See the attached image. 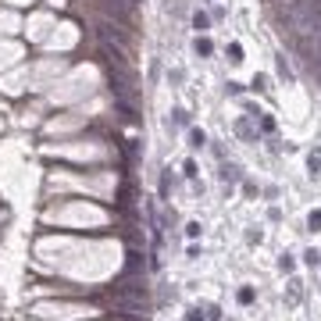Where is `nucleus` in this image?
Listing matches in <instances>:
<instances>
[{
  "label": "nucleus",
  "mask_w": 321,
  "mask_h": 321,
  "mask_svg": "<svg viewBox=\"0 0 321 321\" xmlns=\"http://www.w3.org/2000/svg\"><path fill=\"white\" fill-rule=\"evenodd\" d=\"M189 143H193V146H204V143H207V136L200 132V129H193V132H189Z\"/></svg>",
  "instance_id": "obj_3"
},
{
  "label": "nucleus",
  "mask_w": 321,
  "mask_h": 321,
  "mask_svg": "<svg viewBox=\"0 0 321 321\" xmlns=\"http://www.w3.org/2000/svg\"><path fill=\"white\" fill-rule=\"evenodd\" d=\"M317 168H321V150H317V153H310V172L317 175Z\"/></svg>",
  "instance_id": "obj_5"
},
{
  "label": "nucleus",
  "mask_w": 321,
  "mask_h": 321,
  "mask_svg": "<svg viewBox=\"0 0 321 321\" xmlns=\"http://www.w3.org/2000/svg\"><path fill=\"white\" fill-rule=\"evenodd\" d=\"M310 225H321V211H317V214H314V218H310Z\"/></svg>",
  "instance_id": "obj_6"
},
{
  "label": "nucleus",
  "mask_w": 321,
  "mask_h": 321,
  "mask_svg": "<svg viewBox=\"0 0 321 321\" xmlns=\"http://www.w3.org/2000/svg\"><path fill=\"white\" fill-rule=\"evenodd\" d=\"M193 25H196L200 32H204V29H207L211 22H207V15H204V11H196V15H193Z\"/></svg>",
  "instance_id": "obj_2"
},
{
  "label": "nucleus",
  "mask_w": 321,
  "mask_h": 321,
  "mask_svg": "<svg viewBox=\"0 0 321 321\" xmlns=\"http://www.w3.org/2000/svg\"><path fill=\"white\" fill-rule=\"evenodd\" d=\"M196 54L207 57V54H211V39H196Z\"/></svg>",
  "instance_id": "obj_4"
},
{
  "label": "nucleus",
  "mask_w": 321,
  "mask_h": 321,
  "mask_svg": "<svg viewBox=\"0 0 321 321\" xmlns=\"http://www.w3.org/2000/svg\"><path fill=\"white\" fill-rule=\"evenodd\" d=\"M278 71H282V78H289V83H293V68H289V61H286V54H282V57H278Z\"/></svg>",
  "instance_id": "obj_1"
}]
</instances>
